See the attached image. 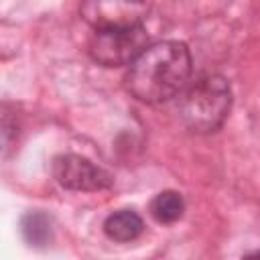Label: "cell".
Listing matches in <instances>:
<instances>
[{
	"mask_svg": "<svg viewBox=\"0 0 260 260\" xmlns=\"http://www.w3.org/2000/svg\"><path fill=\"white\" fill-rule=\"evenodd\" d=\"M191 77V53L185 43L148 45L126 73V89L144 104H162L179 95Z\"/></svg>",
	"mask_w": 260,
	"mask_h": 260,
	"instance_id": "6da1fadb",
	"label": "cell"
},
{
	"mask_svg": "<svg viewBox=\"0 0 260 260\" xmlns=\"http://www.w3.org/2000/svg\"><path fill=\"white\" fill-rule=\"evenodd\" d=\"M232 110V89L221 75H203L185 87L181 98V120L197 134H209L221 128Z\"/></svg>",
	"mask_w": 260,
	"mask_h": 260,
	"instance_id": "7a4b0ae2",
	"label": "cell"
},
{
	"mask_svg": "<svg viewBox=\"0 0 260 260\" xmlns=\"http://www.w3.org/2000/svg\"><path fill=\"white\" fill-rule=\"evenodd\" d=\"M148 47V35L142 24L132 28L95 30L89 43V55L95 63L104 67L130 65Z\"/></svg>",
	"mask_w": 260,
	"mask_h": 260,
	"instance_id": "3957f363",
	"label": "cell"
},
{
	"mask_svg": "<svg viewBox=\"0 0 260 260\" xmlns=\"http://www.w3.org/2000/svg\"><path fill=\"white\" fill-rule=\"evenodd\" d=\"M152 0H81V18L95 30L132 28L142 24Z\"/></svg>",
	"mask_w": 260,
	"mask_h": 260,
	"instance_id": "277c9868",
	"label": "cell"
},
{
	"mask_svg": "<svg viewBox=\"0 0 260 260\" xmlns=\"http://www.w3.org/2000/svg\"><path fill=\"white\" fill-rule=\"evenodd\" d=\"M53 177L61 187L69 191H104L114 183L106 169L79 154L57 156L53 160Z\"/></svg>",
	"mask_w": 260,
	"mask_h": 260,
	"instance_id": "5b68a950",
	"label": "cell"
},
{
	"mask_svg": "<svg viewBox=\"0 0 260 260\" xmlns=\"http://www.w3.org/2000/svg\"><path fill=\"white\" fill-rule=\"evenodd\" d=\"M104 232L114 242H132L144 232V221L136 211L120 209L108 215L104 221Z\"/></svg>",
	"mask_w": 260,
	"mask_h": 260,
	"instance_id": "8992f818",
	"label": "cell"
},
{
	"mask_svg": "<svg viewBox=\"0 0 260 260\" xmlns=\"http://www.w3.org/2000/svg\"><path fill=\"white\" fill-rule=\"evenodd\" d=\"M185 211V201L177 191H162L150 201V215L158 223H175Z\"/></svg>",
	"mask_w": 260,
	"mask_h": 260,
	"instance_id": "52a82bcc",
	"label": "cell"
},
{
	"mask_svg": "<svg viewBox=\"0 0 260 260\" xmlns=\"http://www.w3.org/2000/svg\"><path fill=\"white\" fill-rule=\"evenodd\" d=\"M20 230L24 240L30 246H45L51 242L53 236V228H51V217L43 211H30L22 217L20 221Z\"/></svg>",
	"mask_w": 260,
	"mask_h": 260,
	"instance_id": "ba28073f",
	"label": "cell"
}]
</instances>
